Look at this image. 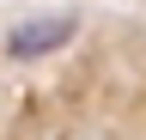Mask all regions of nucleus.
Segmentation results:
<instances>
[{"mask_svg":"<svg viewBox=\"0 0 146 140\" xmlns=\"http://www.w3.org/2000/svg\"><path fill=\"white\" fill-rule=\"evenodd\" d=\"M67 37H73V19H67V12H55V19H25V25H12L6 55L12 61H36V55H55Z\"/></svg>","mask_w":146,"mask_h":140,"instance_id":"1","label":"nucleus"}]
</instances>
